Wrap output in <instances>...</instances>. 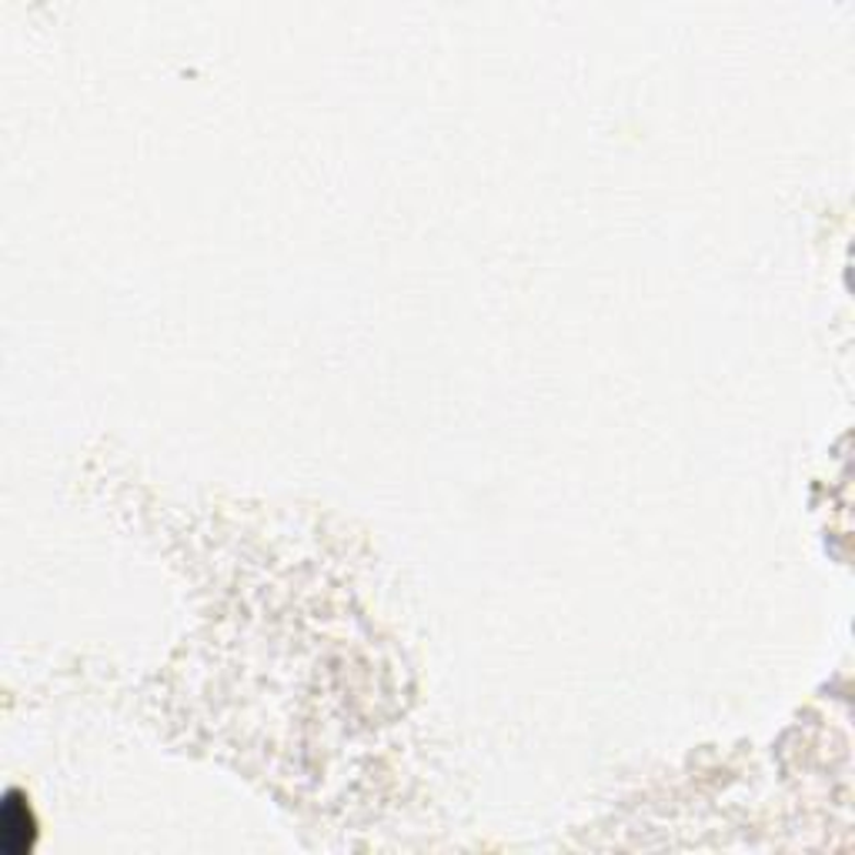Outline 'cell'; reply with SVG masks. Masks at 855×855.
Masks as SVG:
<instances>
[{"mask_svg": "<svg viewBox=\"0 0 855 855\" xmlns=\"http://www.w3.org/2000/svg\"><path fill=\"white\" fill-rule=\"evenodd\" d=\"M24 825H37L34 822V812H31V806H24L21 802V796L18 793H11L8 796V802H4V845L11 848V852H31L34 848V839H37V832L34 829H27L24 832Z\"/></svg>", "mask_w": 855, "mask_h": 855, "instance_id": "obj_1", "label": "cell"}]
</instances>
